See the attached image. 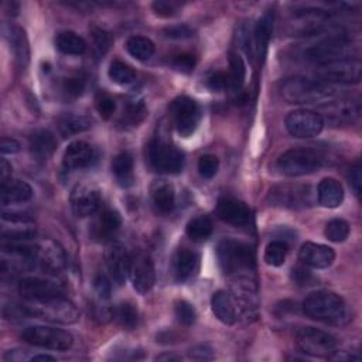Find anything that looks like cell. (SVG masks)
Returning a JSON list of instances; mask_svg holds the SVG:
<instances>
[{
	"instance_id": "52",
	"label": "cell",
	"mask_w": 362,
	"mask_h": 362,
	"mask_svg": "<svg viewBox=\"0 0 362 362\" xmlns=\"http://www.w3.org/2000/svg\"><path fill=\"white\" fill-rule=\"evenodd\" d=\"M189 358L195 361H211L214 358V351L208 344H198L189 349Z\"/></svg>"
},
{
	"instance_id": "38",
	"label": "cell",
	"mask_w": 362,
	"mask_h": 362,
	"mask_svg": "<svg viewBox=\"0 0 362 362\" xmlns=\"http://www.w3.org/2000/svg\"><path fill=\"white\" fill-rule=\"evenodd\" d=\"M229 85L235 90H239L243 86L246 76V65L239 54H230L229 57Z\"/></svg>"
},
{
	"instance_id": "4",
	"label": "cell",
	"mask_w": 362,
	"mask_h": 362,
	"mask_svg": "<svg viewBox=\"0 0 362 362\" xmlns=\"http://www.w3.org/2000/svg\"><path fill=\"white\" fill-rule=\"evenodd\" d=\"M30 318H42L58 324H75L79 320L78 308L64 297H52L25 303Z\"/></svg>"
},
{
	"instance_id": "6",
	"label": "cell",
	"mask_w": 362,
	"mask_h": 362,
	"mask_svg": "<svg viewBox=\"0 0 362 362\" xmlns=\"http://www.w3.org/2000/svg\"><path fill=\"white\" fill-rule=\"evenodd\" d=\"M147 160L151 168L163 174H177L182 171L185 163L181 150L160 139H154L148 143Z\"/></svg>"
},
{
	"instance_id": "15",
	"label": "cell",
	"mask_w": 362,
	"mask_h": 362,
	"mask_svg": "<svg viewBox=\"0 0 362 362\" xmlns=\"http://www.w3.org/2000/svg\"><path fill=\"white\" fill-rule=\"evenodd\" d=\"M18 293L27 301L45 300L52 297H64V288L61 284L41 279V277H24L18 283Z\"/></svg>"
},
{
	"instance_id": "42",
	"label": "cell",
	"mask_w": 362,
	"mask_h": 362,
	"mask_svg": "<svg viewBox=\"0 0 362 362\" xmlns=\"http://www.w3.org/2000/svg\"><path fill=\"white\" fill-rule=\"evenodd\" d=\"M89 37H90L92 44H93V47H95V49L99 55H103L109 51V48L112 45V35L106 30H103L98 25H90L89 27Z\"/></svg>"
},
{
	"instance_id": "55",
	"label": "cell",
	"mask_w": 362,
	"mask_h": 362,
	"mask_svg": "<svg viewBox=\"0 0 362 362\" xmlns=\"http://www.w3.org/2000/svg\"><path fill=\"white\" fill-rule=\"evenodd\" d=\"M351 182L352 187L356 192V195H361V187H362V174H361V165L356 164L352 170H351Z\"/></svg>"
},
{
	"instance_id": "9",
	"label": "cell",
	"mask_w": 362,
	"mask_h": 362,
	"mask_svg": "<svg viewBox=\"0 0 362 362\" xmlns=\"http://www.w3.org/2000/svg\"><path fill=\"white\" fill-rule=\"evenodd\" d=\"M297 348L310 356L329 358L337 349L335 338L318 328L303 327L296 332Z\"/></svg>"
},
{
	"instance_id": "34",
	"label": "cell",
	"mask_w": 362,
	"mask_h": 362,
	"mask_svg": "<svg viewBox=\"0 0 362 362\" xmlns=\"http://www.w3.org/2000/svg\"><path fill=\"white\" fill-rule=\"evenodd\" d=\"M126 49L133 58L139 61H146L153 57L156 47L154 42L144 35H132L126 41Z\"/></svg>"
},
{
	"instance_id": "8",
	"label": "cell",
	"mask_w": 362,
	"mask_h": 362,
	"mask_svg": "<svg viewBox=\"0 0 362 362\" xmlns=\"http://www.w3.org/2000/svg\"><path fill=\"white\" fill-rule=\"evenodd\" d=\"M315 74L317 79L327 83H358L362 78V64L356 58L344 57L320 65Z\"/></svg>"
},
{
	"instance_id": "46",
	"label": "cell",
	"mask_w": 362,
	"mask_h": 362,
	"mask_svg": "<svg viewBox=\"0 0 362 362\" xmlns=\"http://www.w3.org/2000/svg\"><path fill=\"white\" fill-rule=\"evenodd\" d=\"M219 167V160L212 154H204L198 160V171L204 178H212Z\"/></svg>"
},
{
	"instance_id": "51",
	"label": "cell",
	"mask_w": 362,
	"mask_h": 362,
	"mask_svg": "<svg viewBox=\"0 0 362 362\" xmlns=\"http://www.w3.org/2000/svg\"><path fill=\"white\" fill-rule=\"evenodd\" d=\"M165 37L174 38V40H184L192 35V30L185 25V24H177V25H170L164 30Z\"/></svg>"
},
{
	"instance_id": "53",
	"label": "cell",
	"mask_w": 362,
	"mask_h": 362,
	"mask_svg": "<svg viewBox=\"0 0 362 362\" xmlns=\"http://www.w3.org/2000/svg\"><path fill=\"white\" fill-rule=\"evenodd\" d=\"M153 10L160 17H171L175 13V6H174V3L158 0V1L153 3Z\"/></svg>"
},
{
	"instance_id": "28",
	"label": "cell",
	"mask_w": 362,
	"mask_h": 362,
	"mask_svg": "<svg viewBox=\"0 0 362 362\" xmlns=\"http://www.w3.org/2000/svg\"><path fill=\"white\" fill-rule=\"evenodd\" d=\"M0 185V199L3 205L25 202L33 197V188L25 181L8 180Z\"/></svg>"
},
{
	"instance_id": "12",
	"label": "cell",
	"mask_w": 362,
	"mask_h": 362,
	"mask_svg": "<svg viewBox=\"0 0 362 362\" xmlns=\"http://www.w3.org/2000/svg\"><path fill=\"white\" fill-rule=\"evenodd\" d=\"M324 127V120L318 112L308 109H297L287 115L286 129L287 132L298 139H310L317 134Z\"/></svg>"
},
{
	"instance_id": "29",
	"label": "cell",
	"mask_w": 362,
	"mask_h": 362,
	"mask_svg": "<svg viewBox=\"0 0 362 362\" xmlns=\"http://www.w3.org/2000/svg\"><path fill=\"white\" fill-rule=\"evenodd\" d=\"M318 202L325 208H337L344 201V188L335 178H324L317 188Z\"/></svg>"
},
{
	"instance_id": "30",
	"label": "cell",
	"mask_w": 362,
	"mask_h": 362,
	"mask_svg": "<svg viewBox=\"0 0 362 362\" xmlns=\"http://www.w3.org/2000/svg\"><path fill=\"white\" fill-rule=\"evenodd\" d=\"M58 132L64 137H71L88 130L92 126V120L81 113H64L57 119Z\"/></svg>"
},
{
	"instance_id": "49",
	"label": "cell",
	"mask_w": 362,
	"mask_h": 362,
	"mask_svg": "<svg viewBox=\"0 0 362 362\" xmlns=\"http://www.w3.org/2000/svg\"><path fill=\"white\" fill-rule=\"evenodd\" d=\"M173 66L182 74H189L195 68V58L191 54H180L173 59Z\"/></svg>"
},
{
	"instance_id": "13",
	"label": "cell",
	"mask_w": 362,
	"mask_h": 362,
	"mask_svg": "<svg viewBox=\"0 0 362 362\" xmlns=\"http://www.w3.org/2000/svg\"><path fill=\"white\" fill-rule=\"evenodd\" d=\"M129 277L134 290L140 294H146L153 288L156 283V272L154 263L147 253L139 250L130 255Z\"/></svg>"
},
{
	"instance_id": "17",
	"label": "cell",
	"mask_w": 362,
	"mask_h": 362,
	"mask_svg": "<svg viewBox=\"0 0 362 362\" xmlns=\"http://www.w3.org/2000/svg\"><path fill=\"white\" fill-rule=\"evenodd\" d=\"M216 215L221 221L236 228L246 226L250 221V209L247 205L243 201L229 195L221 197L218 199Z\"/></svg>"
},
{
	"instance_id": "18",
	"label": "cell",
	"mask_w": 362,
	"mask_h": 362,
	"mask_svg": "<svg viewBox=\"0 0 362 362\" xmlns=\"http://www.w3.org/2000/svg\"><path fill=\"white\" fill-rule=\"evenodd\" d=\"M120 225L122 219L119 212L112 208H105L96 214L90 223V238L96 242H109L117 233Z\"/></svg>"
},
{
	"instance_id": "20",
	"label": "cell",
	"mask_w": 362,
	"mask_h": 362,
	"mask_svg": "<svg viewBox=\"0 0 362 362\" xmlns=\"http://www.w3.org/2000/svg\"><path fill=\"white\" fill-rule=\"evenodd\" d=\"M106 266L110 279L122 286L126 281L130 270V255L120 243H113L106 252Z\"/></svg>"
},
{
	"instance_id": "2",
	"label": "cell",
	"mask_w": 362,
	"mask_h": 362,
	"mask_svg": "<svg viewBox=\"0 0 362 362\" xmlns=\"http://www.w3.org/2000/svg\"><path fill=\"white\" fill-rule=\"evenodd\" d=\"M303 310L311 320L328 325H344L349 321V310L345 301L328 290L308 294L303 303Z\"/></svg>"
},
{
	"instance_id": "43",
	"label": "cell",
	"mask_w": 362,
	"mask_h": 362,
	"mask_svg": "<svg viewBox=\"0 0 362 362\" xmlns=\"http://www.w3.org/2000/svg\"><path fill=\"white\" fill-rule=\"evenodd\" d=\"M85 83H86V81L83 76L71 75L68 78H64L61 89L66 98H78L82 95V92L85 89Z\"/></svg>"
},
{
	"instance_id": "40",
	"label": "cell",
	"mask_w": 362,
	"mask_h": 362,
	"mask_svg": "<svg viewBox=\"0 0 362 362\" xmlns=\"http://www.w3.org/2000/svg\"><path fill=\"white\" fill-rule=\"evenodd\" d=\"M146 115H147V110H146V106L143 102H140V100L132 102L127 105L126 110L123 112L120 124L123 127H134L144 119Z\"/></svg>"
},
{
	"instance_id": "3",
	"label": "cell",
	"mask_w": 362,
	"mask_h": 362,
	"mask_svg": "<svg viewBox=\"0 0 362 362\" xmlns=\"http://www.w3.org/2000/svg\"><path fill=\"white\" fill-rule=\"evenodd\" d=\"M280 93L288 103L313 105L331 100L337 92L331 83L324 81L294 76L281 82Z\"/></svg>"
},
{
	"instance_id": "44",
	"label": "cell",
	"mask_w": 362,
	"mask_h": 362,
	"mask_svg": "<svg viewBox=\"0 0 362 362\" xmlns=\"http://www.w3.org/2000/svg\"><path fill=\"white\" fill-rule=\"evenodd\" d=\"M174 313H175L177 320L185 327H191L197 321V311H195L194 305L185 300H180L175 303Z\"/></svg>"
},
{
	"instance_id": "50",
	"label": "cell",
	"mask_w": 362,
	"mask_h": 362,
	"mask_svg": "<svg viewBox=\"0 0 362 362\" xmlns=\"http://www.w3.org/2000/svg\"><path fill=\"white\" fill-rule=\"evenodd\" d=\"M93 286H95V291L96 294L102 298V300H106L109 298L110 296V291H112V284H110V280L106 274H96L95 280H93Z\"/></svg>"
},
{
	"instance_id": "1",
	"label": "cell",
	"mask_w": 362,
	"mask_h": 362,
	"mask_svg": "<svg viewBox=\"0 0 362 362\" xmlns=\"http://www.w3.org/2000/svg\"><path fill=\"white\" fill-rule=\"evenodd\" d=\"M218 262L222 272L238 280V283H252L255 270V252L247 243L225 239L218 245Z\"/></svg>"
},
{
	"instance_id": "48",
	"label": "cell",
	"mask_w": 362,
	"mask_h": 362,
	"mask_svg": "<svg viewBox=\"0 0 362 362\" xmlns=\"http://www.w3.org/2000/svg\"><path fill=\"white\" fill-rule=\"evenodd\" d=\"M291 279H293V281H294L297 286H303V287H305V286H313L314 281H315L314 274H313L308 269H305V267H303V266L294 267V269L291 270Z\"/></svg>"
},
{
	"instance_id": "36",
	"label": "cell",
	"mask_w": 362,
	"mask_h": 362,
	"mask_svg": "<svg viewBox=\"0 0 362 362\" xmlns=\"http://www.w3.org/2000/svg\"><path fill=\"white\" fill-rule=\"evenodd\" d=\"M212 221L209 216L206 215H199V216H195L192 218L188 223H187V228H185V232H187V236L195 242H201V240H205L211 236L212 233Z\"/></svg>"
},
{
	"instance_id": "23",
	"label": "cell",
	"mask_w": 362,
	"mask_h": 362,
	"mask_svg": "<svg viewBox=\"0 0 362 362\" xmlns=\"http://www.w3.org/2000/svg\"><path fill=\"white\" fill-rule=\"evenodd\" d=\"M1 34L7 44L10 45L17 62L21 66H25L30 59V47H28V40L25 35V31L11 23H3L1 25Z\"/></svg>"
},
{
	"instance_id": "57",
	"label": "cell",
	"mask_w": 362,
	"mask_h": 362,
	"mask_svg": "<svg viewBox=\"0 0 362 362\" xmlns=\"http://www.w3.org/2000/svg\"><path fill=\"white\" fill-rule=\"evenodd\" d=\"M157 361H163V359H178L177 356H171V355H160L156 358Z\"/></svg>"
},
{
	"instance_id": "11",
	"label": "cell",
	"mask_w": 362,
	"mask_h": 362,
	"mask_svg": "<svg viewBox=\"0 0 362 362\" xmlns=\"http://www.w3.org/2000/svg\"><path fill=\"white\" fill-rule=\"evenodd\" d=\"M170 112L175 129L182 137H188L195 132L201 117L199 107L195 100L188 96H178L171 102Z\"/></svg>"
},
{
	"instance_id": "56",
	"label": "cell",
	"mask_w": 362,
	"mask_h": 362,
	"mask_svg": "<svg viewBox=\"0 0 362 362\" xmlns=\"http://www.w3.org/2000/svg\"><path fill=\"white\" fill-rule=\"evenodd\" d=\"M11 180V165L7 160L1 158L0 161V184Z\"/></svg>"
},
{
	"instance_id": "41",
	"label": "cell",
	"mask_w": 362,
	"mask_h": 362,
	"mask_svg": "<svg viewBox=\"0 0 362 362\" xmlns=\"http://www.w3.org/2000/svg\"><path fill=\"white\" fill-rule=\"evenodd\" d=\"M324 235L328 240L331 242H335V243H339V242H344L348 235H349V225L346 221L341 219V218H335V219H331L327 225H325V229H324Z\"/></svg>"
},
{
	"instance_id": "5",
	"label": "cell",
	"mask_w": 362,
	"mask_h": 362,
	"mask_svg": "<svg viewBox=\"0 0 362 362\" xmlns=\"http://www.w3.org/2000/svg\"><path fill=\"white\" fill-rule=\"evenodd\" d=\"M322 156L308 147H296L284 151L277 160V168L288 177L311 174L322 165Z\"/></svg>"
},
{
	"instance_id": "7",
	"label": "cell",
	"mask_w": 362,
	"mask_h": 362,
	"mask_svg": "<svg viewBox=\"0 0 362 362\" xmlns=\"http://www.w3.org/2000/svg\"><path fill=\"white\" fill-rule=\"evenodd\" d=\"M21 338L30 345L54 351H66L74 344V338L68 331L47 325L27 327L21 332Z\"/></svg>"
},
{
	"instance_id": "37",
	"label": "cell",
	"mask_w": 362,
	"mask_h": 362,
	"mask_svg": "<svg viewBox=\"0 0 362 362\" xmlns=\"http://www.w3.org/2000/svg\"><path fill=\"white\" fill-rule=\"evenodd\" d=\"M107 75L115 83H119V85H127L136 79V71L120 59L112 61Z\"/></svg>"
},
{
	"instance_id": "54",
	"label": "cell",
	"mask_w": 362,
	"mask_h": 362,
	"mask_svg": "<svg viewBox=\"0 0 362 362\" xmlns=\"http://www.w3.org/2000/svg\"><path fill=\"white\" fill-rule=\"evenodd\" d=\"M0 150L3 154H14L20 150V143L11 137H3L0 141Z\"/></svg>"
},
{
	"instance_id": "19",
	"label": "cell",
	"mask_w": 362,
	"mask_h": 362,
	"mask_svg": "<svg viewBox=\"0 0 362 362\" xmlns=\"http://www.w3.org/2000/svg\"><path fill=\"white\" fill-rule=\"evenodd\" d=\"M37 246V256L35 262L40 263V266L48 272V273H59L65 264L66 257L62 246L51 239L41 240Z\"/></svg>"
},
{
	"instance_id": "33",
	"label": "cell",
	"mask_w": 362,
	"mask_h": 362,
	"mask_svg": "<svg viewBox=\"0 0 362 362\" xmlns=\"http://www.w3.org/2000/svg\"><path fill=\"white\" fill-rule=\"evenodd\" d=\"M153 202L158 212L170 214L175 206V192L171 184L160 182L153 188Z\"/></svg>"
},
{
	"instance_id": "39",
	"label": "cell",
	"mask_w": 362,
	"mask_h": 362,
	"mask_svg": "<svg viewBox=\"0 0 362 362\" xmlns=\"http://www.w3.org/2000/svg\"><path fill=\"white\" fill-rule=\"evenodd\" d=\"M288 252V246L284 240H272L264 249V262L269 266L279 267L284 263Z\"/></svg>"
},
{
	"instance_id": "35",
	"label": "cell",
	"mask_w": 362,
	"mask_h": 362,
	"mask_svg": "<svg viewBox=\"0 0 362 362\" xmlns=\"http://www.w3.org/2000/svg\"><path fill=\"white\" fill-rule=\"evenodd\" d=\"M112 317L126 329H134L139 325V311L130 303H120L115 305L112 308Z\"/></svg>"
},
{
	"instance_id": "45",
	"label": "cell",
	"mask_w": 362,
	"mask_h": 362,
	"mask_svg": "<svg viewBox=\"0 0 362 362\" xmlns=\"http://www.w3.org/2000/svg\"><path fill=\"white\" fill-rule=\"evenodd\" d=\"M95 107L103 119H109L115 113L116 102L110 95L105 92H98L95 96Z\"/></svg>"
},
{
	"instance_id": "22",
	"label": "cell",
	"mask_w": 362,
	"mask_h": 362,
	"mask_svg": "<svg viewBox=\"0 0 362 362\" xmlns=\"http://www.w3.org/2000/svg\"><path fill=\"white\" fill-rule=\"evenodd\" d=\"M95 160V150L90 144L82 140L72 141L62 157V165L68 171H75L85 168Z\"/></svg>"
},
{
	"instance_id": "31",
	"label": "cell",
	"mask_w": 362,
	"mask_h": 362,
	"mask_svg": "<svg viewBox=\"0 0 362 362\" xmlns=\"http://www.w3.org/2000/svg\"><path fill=\"white\" fill-rule=\"evenodd\" d=\"M112 173L115 174L117 182L123 187L133 182V157L129 151H122L115 156L112 161Z\"/></svg>"
},
{
	"instance_id": "47",
	"label": "cell",
	"mask_w": 362,
	"mask_h": 362,
	"mask_svg": "<svg viewBox=\"0 0 362 362\" xmlns=\"http://www.w3.org/2000/svg\"><path fill=\"white\" fill-rule=\"evenodd\" d=\"M206 86L214 92H222L229 88V75L225 71H214L206 78Z\"/></svg>"
},
{
	"instance_id": "32",
	"label": "cell",
	"mask_w": 362,
	"mask_h": 362,
	"mask_svg": "<svg viewBox=\"0 0 362 362\" xmlns=\"http://www.w3.org/2000/svg\"><path fill=\"white\" fill-rule=\"evenodd\" d=\"M57 48L68 55H82L86 51V42L74 31H62L55 38Z\"/></svg>"
},
{
	"instance_id": "26",
	"label": "cell",
	"mask_w": 362,
	"mask_h": 362,
	"mask_svg": "<svg viewBox=\"0 0 362 362\" xmlns=\"http://www.w3.org/2000/svg\"><path fill=\"white\" fill-rule=\"evenodd\" d=\"M57 144L58 143H57L55 136L49 130H45V129L35 130L30 136V141H28L31 156L35 160H41V161L48 160L54 154Z\"/></svg>"
},
{
	"instance_id": "25",
	"label": "cell",
	"mask_w": 362,
	"mask_h": 362,
	"mask_svg": "<svg viewBox=\"0 0 362 362\" xmlns=\"http://www.w3.org/2000/svg\"><path fill=\"white\" fill-rule=\"evenodd\" d=\"M173 272L177 280L184 281L192 277L198 270V256L187 247H178L173 255Z\"/></svg>"
},
{
	"instance_id": "21",
	"label": "cell",
	"mask_w": 362,
	"mask_h": 362,
	"mask_svg": "<svg viewBox=\"0 0 362 362\" xmlns=\"http://www.w3.org/2000/svg\"><path fill=\"white\" fill-rule=\"evenodd\" d=\"M298 259L303 264L311 269H327L332 264L335 259L334 250L321 243L314 242H305L298 252Z\"/></svg>"
},
{
	"instance_id": "24",
	"label": "cell",
	"mask_w": 362,
	"mask_h": 362,
	"mask_svg": "<svg viewBox=\"0 0 362 362\" xmlns=\"http://www.w3.org/2000/svg\"><path fill=\"white\" fill-rule=\"evenodd\" d=\"M274 27V14L272 11L264 13L253 27V44H255V55L262 64L266 58L267 48L273 35Z\"/></svg>"
},
{
	"instance_id": "27",
	"label": "cell",
	"mask_w": 362,
	"mask_h": 362,
	"mask_svg": "<svg viewBox=\"0 0 362 362\" xmlns=\"http://www.w3.org/2000/svg\"><path fill=\"white\" fill-rule=\"evenodd\" d=\"M211 307H212V313L215 314V317L222 321L223 324L228 325H233L238 320V308L236 304L232 298V296L228 291L219 290L212 296L211 300Z\"/></svg>"
},
{
	"instance_id": "14",
	"label": "cell",
	"mask_w": 362,
	"mask_h": 362,
	"mask_svg": "<svg viewBox=\"0 0 362 362\" xmlns=\"http://www.w3.org/2000/svg\"><path fill=\"white\" fill-rule=\"evenodd\" d=\"M361 116V105L355 99L342 98L332 102H327L322 106V120H328V123L334 126H349L359 120Z\"/></svg>"
},
{
	"instance_id": "10",
	"label": "cell",
	"mask_w": 362,
	"mask_h": 362,
	"mask_svg": "<svg viewBox=\"0 0 362 362\" xmlns=\"http://www.w3.org/2000/svg\"><path fill=\"white\" fill-rule=\"evenodd\" d=\"M267 198L273 205L290 209L307 208L311 205L313 201L311 188L303 184L276 185L270 189Z\"/></svg>"
},
{
	"instance_id": "16",
	"label": "cell",
	"mask_w": 362,
	"mask_h": 362,
	"mask_svg": "<svg viewBox=\"0 0 362 362\" xmlns=\"http://www.w3.org/2000/svg\"><path fill=\"white\" fill-rule=\"evenodd\" d=\"M71 208L76 216H89L99 209L100 194L99 189L88 182H81L71 191Z\"/></svg>"
}]
</instances>
